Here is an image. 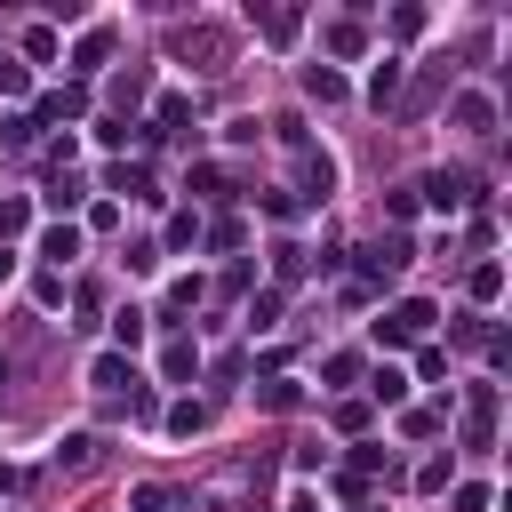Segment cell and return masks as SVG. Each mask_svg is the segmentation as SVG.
Masks as SVG:
<instances>
[{"label": "cell", "instance_id": "6da1fadb", "mask_svg": "<svg viewBox=\"0 0 512 512\" xmlns=\"http://www.w3.org/2000/svg\"><path fill=\"white\" fill-rule=\"evenodd\" d=\"M432 320H440V312H432L424 296H408V304H392V312L376 320V344H416V336H424Z\"/></svg>", "mask_w": 512, "mask_h": 512}, {"label": "cell", "instance_id": "7a4b0ae2", "mask_svg": "<svg viewBox=\"0 0 512 512\" xmlns=\"http://www.w3.org/2000/svg\"><path fill=\"white\" fill-rule=\"evenodd\" d=\"M416 192H424V200H432V208H440V216H456V208H464V200H480V184H472V176H464V168H432V176H424V184H416Z\"/></svg>", "mask_w": 512, "mask_h": 512}, {"label": "cell", "instance_id": "3957f363", "mask_svg": "<svg viewBox=\"0 0 512 512\" xmlns=\"http://www.w3.org/2000/svg\"><path fill=\"white\" fill-rule=\"evenodd\" d=\"M88 384H96V392H136V368H128V352H96Z\"/></svg>", "mask_w": 512, "mask_h": 512}, {"label": "cell", "instance_id": "277c9868", "mask_svg": "<svg viewBox=\"0 0 512 512\" xmlns=\"http://www.w3.org/2000/svg\"><path fill=\"white\" fill-rule=\"evenodd\" d=\"M448 112H456V128H472V136H488V128H496V104H488L480 88H464V96H456Z\"/></svg>", "mask_w": 512, "mask_h": 512}, {"label": "cell", "instance_id": "5b68a950", "mask_svg": "<svg viewBox=\"0 0 512 512\" xmlns=\"http://www.w3.org/2000/svg\"><path fill=\"white\" fill-rule=\"evenodd\" d=\"M160 376H168V384L200 376V344H192V336H168V352H160Z\"/></svg>", "mask_w": 512, "mask_h": 512}, {"label": "cell", "instance_id": "8992f818", "mask_svg": "<svg viewBox=\"0 0 512 512\" xmlns=\"http://www.w3.org/2000/svg\"><path fill=\"white\" fill-rule=\"evenodd\" d=\"M96 456H104V440H96V432H64V440H56V464H64V472H88Z\"/></svg>", "mask_w": 512, "mask_h": 512}, {"label": "cell", "instance_id": "52a82bcc", "mask_svg": "<svg viewBox=\"0 0 512 512\" xmlns=\"http://www.w3.org/2000/svg\"><path fill=\"white\" fill-rule=\"evenodd\" d=\"M328 192H336V160H328V152H304V200L320 208Z\"/></svg>", "mask_w": 512, "mask_h": 512}, {"label": "cell", "instance_id": "ba28073f", "mask_svg": "<svg viewBox=\"0 0 512 512\" xmlns=\"http://www.w3.org/2000/svg\"><path fill=\"white\" fill-rule=\"evenodd\" d=\"M144 328H152V312H144V304H120V312H112V336H120L112 352H136V344H144Z\"/></svg>", "mask_w": 512, "mask_h": 512}, {"label": "cell", "instance_id": "9c48e42d", "mask_svg": "<svg viewBox=\"0 0 512 512\" xmlns=\"http://www.w3.org/2000/svg\"><path fill=\"white\" fill-rule=\"evenodd\" d=\"M256 408L288 416V408H304V384H296V376H272V384H256Z\"/></svg>", "mask_w": 512, "mask_h": 512}, {"label": "cell", "instance_id": "30bf717a", "mask_svg": "<svg viewBox=\"0 0 512 512\" xmlns=\"http://www.w3.org/2000/svg\"><path fill=\"white\" fill-rule=\"evenodd\" d=\"M320 40H328V56H360V48H368V32H360V16H336V24L320 32Z\"/></svg>", "mask_w": 512, "mask_h": 512}, {"label": "cell", "instance_id": "8fae6325", "mask_svg": "<svg viewBox=\"0 0 512 512\" xmlns=\"http://www.w3.org/2000/svg\"><path fill=\"white\" fill-rule=\"evenodd\" d=\"M112 64V32H80V48H72V72H104Z\"/></svg>", "mask_w": 512, "mask_h": 512}, {"label": "cell", "instance_id": "7c38bea8", "mask_svg": "<svg viewBox=\"0 0 512 512\" xmlns=\"http://www.w3.org/2000/svg\"><path fill=\"white\" fill-rule=\"evenodd\" d=\"M40 256H48V264H72V256H80V224H48V232H40Z\"/></svg>", "mask_w": 512, "mask_h": 512}, {"label": "cell", "instance_id": "4fadbf2b", "mask_svg": "<svg viewBox=\"0 0 512 512\" xmlns=\"http://www.w3.org/2000/svg\"><path fill=\"white\" fill-rule=\"evenodd\" d=\"M184 496L176 488H160V480H144V488H128V512H176Z\"/></svg>", "mask_w": 512, "mask_h": 512}, {"label": "cell", "instance_id": "5bb4252c", "mask_svg": "<svg viewBox=\"0 0 512 512\" xmlns=\"http://www.w3.org/2000/svg\"><path fill=\"white\" fill-rule=\"evenodd\" d=\"M304 96H312V104H344V80H336L328 64H312V72H304Z\"/></svg>", "mask_w": 512, "mask_h": 512}, {"label": "cell", "instance_id": "9a60e30c", "mask_svg": "<svg viewBox=\"0 0 512 512\" xmlns=\"http://www.w3.org/2000/svg\"><path fill=\"white\" fill-rule=\"evenodd\" d=\"M168 432H176V440L208 432V408H200V400H176V408H168Z\"/></svg>", "mask_w": 512, "mask_h": 512}, {"label": "cell", "instance_id": "2e32d148", "mask_svg": "<svg viewBox=\"0 0 512 512\" xmlns=\"http://www.w3.org/2000/svg\"><path fill=\"white\" fill-rule=\"evenodd\" d=\"M392 96H400V64H392V56H384V64H376V72H368V104H392Z\"/></svg>", "mask_w": 512, "mask_h": 512}, {"label": "cell", "instance_id": "e0dca14e", "mask_svg": "<svg viewBox=\"0 0 512 512\" xmlns=\"http://www.w3.org/2000/svg\"><path fill=\"white\" fill-rule=\"evenodd\" d=\"M40 112H48V120H64V112H88V88H48V96H40Z\"/></svg>", "mask_w": 512, "mask_h": 512}, {"label": "cell", "instance_id": "ac0fdd59", "mask_svg": "<svg viewBox=\"0 0 512 512\" xmlns=\"http://www.w3.org/2000/svg\"><path fill=\"white\" fill-rule=\"evenodd\" d=\"M112 192H128V200H152V176H144L136 160H120V168H112Z\"/></svg>", "mask_w": 512, "mask_h": 512}, {"label": "cell", "instance_id": "d6986e66", "mask_svg": "<svg viewBox=\"0 0 512 512\" xmlns=\"http://www.w3.org/2000/svg\"><path fill=\"white\" fill-rule=\"evenodd\" d=\"M248 328L264 336V328H280V288H256V304H248Z\"/></svg>", "mask_w": 512, "mask_h": 512}, {"label": "cell", "instance_id": "ffe728a7", "mask_svg": "<svg viewBox=\"0 0 512 512\" xmlns=\"http://www.w3.org/2000/svg\"><path fill=\"white\" fill-rule=\"evenodd\" d=\"M368 392H376L384 408H400V400H408V376H400V368H376V376H368Z\"/></svg>", "mask_w": 512, "mask_h": 512}, {"label": "cell", "instance_id": "44dd1931", "mask_svg": "<svg viewBox=\"0 0 512 512\" xmlns=\"http://www.w3.org/2000/svg\"><path fill=\"white\" fill-rule=\"evenodd\" d=\"M472 296L496 304V296H504V264H472Z\"/></svg>", "mask_w": 512, "mask_h": 512}, {"label": "cell", "instance_id": "7402d4cb", "mask_svg": "<svg viewBox=\"0 0 512 512\" xmlns=\"http://www.w3.org/2000/svg\"><path fill=\"white\" fill-rule=\"evenodd\" d=\"M32 128H40V120H32V112H16V120H0V144H8V152H24V144H32Z\"/></svg>", "mask_w": 512, "mask_h": 512}, {"label": "cell", "instance_id": "603a6c76", "mask_svg": "<svg viewBox=\"0 0 512 512\" xmlns=\"http://www.w3.org/2000/svg\"><path fill=\"white\" fill-rule=\"evenodd\" d=\"M24 224H32V208H24V200H16V192H8V200H0V240H16V232H24Z\"/></svg>", "mask_w": 512, "mask_h": 512}, {"label": "cell", "instance_id": "cb8c5ba5", "mask_svg": "<svg viewBox=\"0 0 512 512\" xmlns=\"http://www.w3.org/2000/svg\"><path fill=\"white\" fill-rule=\"evenodd\" d=\"M264 40H280V48H288V40H296V8H272V16H264Z\"/></svg>", "mask_w": 512, "mask_h": 512}, {"label": "cell", "instance_id": "d4e9b609", "mask_svg": "<svg viewBox=\"0 0 512 512\" xmlns=\"http://www.w3.org/2000/svg\"><path fill=\"white\" fill-rule=\"evenodd\" d=\"M80 192H88L80 176H56V184H48V208H80Z\"/></svg>", "mask_w": 512, "mask_h": 512}, {"label": "cell", "instance_id": "484cf974", "mask_svg": "<svg viewBox=\"0 0 512 512\" xmlns=\"http://www.w3.org/2000/svg\"><path fill=\"white\" fill-rule=\"evenodd\" d=\"M272 272H280V280H296V272H304V248H296V240H280V248H272Z\"/></svg>", "mask_w": 512, "mask_h": 512}, {"label": "cell", "instance_id": "4316f807", "mask_svg": "<svg viewBox=\"0 0 512 512\" xmlns=\"http://www.w3.org/2000/svg\"><path fill=\"white\" fill-rule=\"evenodd\" d=\"M24 56H56V24H32L24 32Z\"/></svg>", "mask_w": 512, "mask_h": 512}, {"label": "cell", "instance_id": "83f0119b", "mask_svg": "<svg viewBox=\"0 0 512 512\" xmlns=\"http://www.w3.org/2000/svg\"><path fill=\"white\" fill-rule=\"evenodd\" d=\"M160 128H192V104L184 96H160Z\"/></svg>", "mask_w": 512, "mask_h": 512}, {"label": "cell", "instance_id": "f1b7e54d", "mask_svg": "<svg viewBox=\"0 0 512 512\" xmlns=\"http://www.w3.org/2000/svg\"><path fill=\"white\" fill-rule=\"evenodd\" d=\"M192 184H200L208 200H224V192H232V176H224V168H192Z\"/></svg>", "mask_w": 512, "mask_h": 512}, {"label": "cell", "instance_id": "f546056e", "mask_svg": "<svg viewBox=\"0 0 512 512\" xmlns=\"http://www.w3.org/2000/svg\"><path fill=\"white\" fill-rule=\"evenodd\" d=\"M496 440V416H464V448H488Z\"/></svg>", "mask_w": 512, "mask_h": 512}, {"label": "cell", "instance_id": "4dcf8cb0", "mask_svg": "<svg viewBox=\"0 0 512 512\" xmlns=\"http://www.w3.org/2000/svg\"><path fill=\"white\" fill-rule=\"evenodd\" d=\"M24 88H32V72H24V64H8V56H0V96H24Z\"/></svg>", "mask_w": 512, "mask_h": 512}, {"label": "cell", "instance_id": "1f68e13d", "mask_svg": "<svg viewBox=\"0 0 512 512\" xmlns=\"http://www.w3.org/2000/svg\"><path fill=\"white\" fill-rule=\"evenodd\" d=\"M456 512H488V488L472 480V488H456Z\"/></svg>", "mask_w": 512, "mask_h": 512}, {"label": "cell", "instance_id": "d6a6232c", "mask_svg": "<svg viewBox=\"0 0 512 512\" xmlns=\"http://www.w3.org/2000/svg\"><path fill=\"white\" fill-rule=\"evenodd\" d=\"M8 272H16V256H8V248H0V280H8Z\"/></svg>", "mask_w": 512, "mask_h": 512}, {"label": "cell", "instance_id": "836d02e7", "mask_svg": "<svg viewBox=\"0 0 512 512\" xmlns=\"http://www.w3.org/2000/svg\"><path fill=\"white\" fill-rule=\"evenodd\" d=\"M352 512H376V504H368V496H360V504H352Z\"/></svg>", "mask_w": 512, "mask_h": 512}]
</instances>
